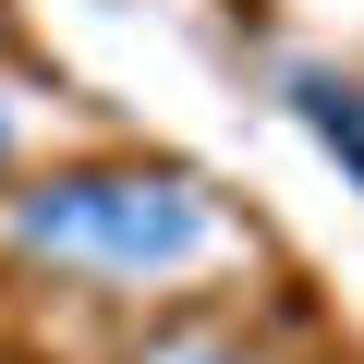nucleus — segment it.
Returning <instances> with one entry per match:
<instances>
[{"mask_svg": "<svg viewBox=\"0 0 364 364\" xmlns=\"http://www.w3.org/2000/svg\"><path fill=\"white\" fill-rule=\"evenodd\" d=\"M13 243L49 255V267H85V279H195L231 219L195 170H158V158H73V170H37L13 195Z\"/></svg>", "mask_w": 364, "mask_h": 364, "instance_id": "1", "label": "nucleus"}, {"mask_svg": "<svg viewBox=\"0 0 364 364\" xmlns=\"http://www.w3.org/2000/svg\"><path fill=\"white\" fill-rule=\"evenodd\" d=\"M291 97H304V122H316V134L340 146V170L364 182V85H340V73H304Z\"/></svg>", "mask_w": 364, "mask_h": 364, "instance_id": "2", "label": "nucleus"}, {"mask_svg": "<svg viewBox=\"0 0 364 364\" xmlns=\"http://www.w3.org/2000/svg\"><path fill=\"white\" fill-rule=\"evenodd\" d=\"M146 364H243V352H231V340H207V328H182V340H158Z\"/></svg>", "mask_w": 364, "mask_h": 364, "instance_id": "3", "label": "nucleus"}, {"mask_svg": "<svg viewBox=\"0 0 364 364\" xmlns=\"http://www.w3.org/2000/svg\"><path fill=\"white\" fill-rule=\"evenodd\" d=\"M0 170H13V97H0Z\"/></svg>", "mask_w": 364, "mask_h": 364, "instance_id": "4", "label": "nucleus"}]
</instances>
